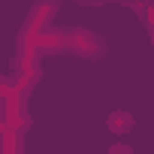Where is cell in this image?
Returning a JSON list of instances; mask_svg holds the SVG:
<instances>
[{
    "label": "cell",
    "instance_id": "1",
    "mask_svg": "<svg viewBox=\"0 0 154 154\" xmlns=\"http://www.w3.org/2000/svg\"><path fill=\"white\" fill-rule=\"evenodd\" d=\"M66 51L79 57H100L106 51V42L91 30H66Z\"/></svg>",
    "mask_w": 154,
    "mask_h": 154
},
{
    "label": "cell",
    "instance_id": "2",
    "mask_svg": "<svg viewBox=\"0 0 154 154\" xmlns=\"http://www.w3.org/2000/svg\"><path fill=\"white\" fill-rule=\"evenodd\" d=\"M33 51H36V57H45V54H60V51H66V33H63V30L42 27L39 33H33Z\"/></svg>",
    "mask_w": 154,
    "mask_h": 154
},
{
    "label": "cell",
    "instance_id": "3",
    "mask_svg": "<svg viewBox=\"0 0 154 154\" xmlns=\"http://www.w3.org/2000/svg\"><path fill=\"white\" fill-rule=\"evenodd\" d=\"M54 9H57V3L54 0H39V3L30 9V15H27V21H24V27H21V33H39L42 27H48L51 24V18H54Z\"/></svg>",
    "mask_w": 154,
    "mask_h": 154
},
{
    "label": "cell",
    "instance_id": "4",
    "mask_svg": "<svg viewBox=\"0 0 154 154\" xmlns=\"http://www.w3.org/2000/svg\"><path fill=\"white\" fill-rule=\"evenodd\" d=\"M24 133L21 127H6L3 133H0V154H18L24 148Z\"/></svg>",
    "mask_w": 154,
    "mask_h": 154
},
{
    "label": "cell",
    "instance_id": "5",
    "mask_svg": "<svg viewBox=\"0 0 154 154\" xmlns=\"http://www.w3.org/2000/svg\"><path fill=\"white\" fill-rule=\"evenodd\" d=\"M130 127H133V115H130L127 109H118V112L109 115V130H112V133H127Z\"/></svg>",
    "mask_w": 154,
    "mask_h": 154
},
{
    "label": "cell",
    "instance_id": "6",
    "mask_svg": "<svg viewBox=\"0 0 154 154\" xmlns=\"http://www.w3.org/2000/svg\"><path fill=\"white\" fill-rule=\"evenodd\" d=\"M3 130H6V121H3V118H0V133H3Z\"/></svg>",
    "mask_w": 154,
    "mask_h": 154
},
{
    "label": "cell",
    "instance_id": "7",
    "mask_svg": "<svg viewBox=\"0 0 154 154\" xmlns=\"http://www.w3.org/2000/svg\"><path fill=\"white\" fill-rule=\"evenodd\" d=\"M3 82H9V79H6V75H0V85H3Z\"/></svg>",
    "mask_w": 154,
    "mask_h": 154
},
{
    "label": "cell",
    "instance_id": "8",
    "mask_svg": "<svg viewBox=\"0 0 154 154\" xmlns=\"http://www.w3.org/2000/svg\"><path fill=\"white\" fill-rule=\"evenodd\" d=\"M54 3H57V0H54Z\"/></svg>",
    "mask_w": 154,
    "mask_h": 154
}]
</instances>
